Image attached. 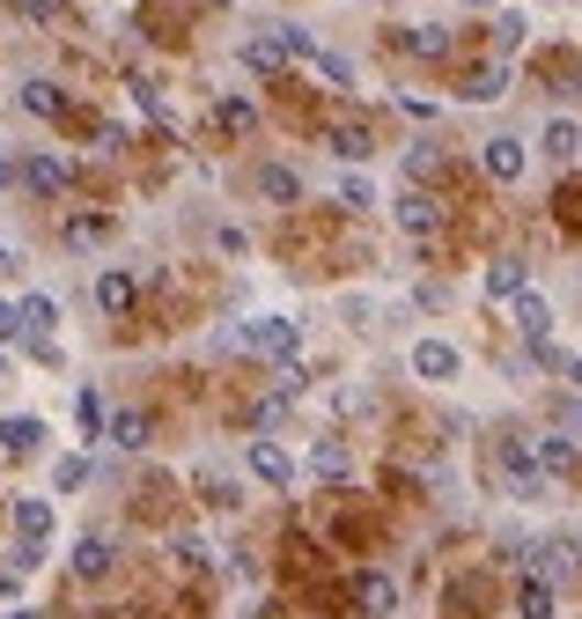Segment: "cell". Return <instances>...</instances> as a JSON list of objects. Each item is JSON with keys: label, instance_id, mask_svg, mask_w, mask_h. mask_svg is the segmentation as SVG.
I'll return each instance as SVG.
<instances>
[{"label": "cell", "instance_id": "d6a6232c", "mask_svg": "<svg viewBox=\"0 0 582 619\" xmlns=\"http://www.w3.org/2000/svg\"><path fill=\"white\" fill-rule=\"evenodd\" d=\"M281 45H288V59H317V45H310V30H295V23H281Z\"/></svg>", "mask_w": 582, "mask_h": 619}, {"label": "cell", "instance_id": "4fadbf2b", "mask_svg": "<svg viewBox=\"0 0 582 619\" xmlns=\"http://www.w3.org/2000/svg\"><path fill=\"white\" fill-rule=\"evenodd\" d=\"M243 67H251V75H281V67H288V45H281V30L251 37V45H243Z\"/></svg>", "mask_w": 582, "mask_h": 619}, {"label": "cell", "instance_id": "5b68a950", "mask_svg": "<svg viewBox=\"0 0 582 619\" xmlns=\"http://www.w3.org/2000/svg\"><path fill=\"white\" fill-rule=\"evenodd\" d=\"M243 465H251V479H266V487H288V479H295V457L281 443H266V435L243 450Z\"/></svg>", "mask_w": 582, "mask_h": 619}, {"label": "cell", "instance_id": "ba28073f", "mask_svg": "<svg viewBox=\"0 0 582 619\" xmlns=\"http://www.w3.org/2000/svg\"><path fill=\"white\" fill-rule=\"evenodd\" d=\"M480 163H486V177H494V185H516V177H524V141L494 133V141L480 148Z\"/></svg>", "mask_w": 582, "mask_h": 619}, {"label": "cell", "instance_id": "484cf974", "mask_svg": "<svg viewBox=\"0 0 582 619\" xmlns=\"http://www.w3.org/2000/svg\"><path fill=\"white\" fill-rule=\"evenodd\" d=\"M103 435H111L119 450H147V421H141V413H111V428H103Z\"/></svg>", "mask_w": 582, "mask_h": 619}, {"label": "cell", "instance_id": "e0dca14e", "mask_svg": "<svg viewBox=\"0 0 582 619\" xmlns=\"http://www.w3.org/2000/svg\"><path fill=\"white\" fill-rule=\"evenodd\" d=\"M560 612V597H553V583L546 575H531L524 590H516V619H553Z\"/></svg>", "mask_w": 582, "mask_h": 619}, {"label": "cell", "instance_id": "d4e9b609", "mask_svg": "<svg viewBox=\"0 0 582 619\" xmlns=\"http://www.w3.org/2000/svg\"><path fill=\"white\" fill-rule=\"evenodd\" d=\"M23 111H30V119H59L67 103H59V89H52V81H23Z\"/></svg>", "mask_w": 582, "mask_h": 619}, {"label": "cell", "instance_id": "d6986e66", "mask_svg": "<svg viewBox=\"0 0 582 619\" xmlns=\"http://www.w3.org/2000/svg\"><path fill=\"white\" fill-rule=\"evenodd\" d=\"M362 612L369 619H391V612H398V583H391V575H362Z\"/></svg>", "mask_w": 582, "mask_h": 619}, {"label": "cell", "instance_id": "ee69618b", "mask_svg": "<svg viewBox=\"0 0 582 619\" xmlns=\"http://www.w3.org/2000/svg\"><path fill=\"white\" fill-rule=\"evenodd\" d=\"M575 435H582V406H575Z\"/></svg>", "mask_w": 582, "mask_h": 619}, {"label": "cell", "instance_id": "60d3db41", "mask_svg": "<svg viewBox=\"0 0 582 619\" xmlns=\"http://www.w3.org/2000/svg\"><path fill=\"white\" fill-rule=\"evenodd\" d=\"M8 273H15V244H0V280H8Z\"/></svg>", "mask_w": 582, "mask_h": 619}, {"label": "cell", "instance_id": "4dcf8cb0", "mask_svg": "<svg viewBox=\"0 0 582 619\" xmlns=\"http://www.w3.org/2000/svg\"><path fill=\"white\" fill-rule=\"evenodd\" d=\"M52 487H59V495H74V487H89V457H59V472H52Z\"/></svg>", "mask_w": 582, "mask_h": 619}, {"label": "cell", "instance_id": "e575fe53", "mask_svg": "<svg viewBox=\"0 0 582 619\" xmlns=\"http://www.w3.org/2000/svg\"><path fill=\"white\" fill-rule=\"evenodd\" d=\"M133 103H141V111H147V119H163V89H155V81H133Z\"/></svg>", "mask_w": 582, "mask_h": 619}, {"label": "cell", "instance_id": "7c38bea8", "mask_svg": "<svg viewBox=\"0 0 582 619\" xmlns=\"http://www.w3.org/2000/svg\"><path fill=\"white\" fill-rule=\"evenodd\" d=\"M325 148L340 155V163H362L376 141H369V125H354V119H340V125H325Z\"/></svg>", "mask_w": 582, "mask_h": 619}, {"label": "cell", "instance_id": "8992f818", "mask_svg": "<svg viewBox=\"0 0 582 619\" xmlns=\"http://www.w3.org/2000/svg\"><path fill=\"white\" fill-rule=\"evenodd\" d=\"M538 155H546V163H582V125L575 119H546L538 125Z\"/></svg>", "mask_w": 582, "mask_h": 619}, {"label": "cell", "instance_id": "ac0fdd59", "mask_svg": "<svg viewBox=\"0 0 582 619\" xmlns=\"http://www.w3.org/2000/svg\"><path fill=\"white\" fill-rule=\"evenodd\" d=\"M15 539H37V545L52 539V501H37V495L15 501Z\"/></svg>", "mask_w": 582, "mask_h": 619}, {"label": "cell", "instance_id": "44dd1931", "mask_svg": "<svg viewBox=\"0 0 582 619\" xmlns=\"http://www.w3.org/2000/svg\"><path fill=\"white\" fill-rule=\"evenodd\" d=\"M538 575H546V583H568V575H575V545L568 539H553V545H538V561H531Z\"/></svg>", "mask_w": 582, "mask_h": 619}, {"label": "cell", "instance_id": "1f68e13d", "mask_svg": "<svg viewBox=\"0 0 582 619\" xmlns=\"http://www.w3.org/2000/svg\"><path fill=\"white\" fill-rule=\"evenodd\" d=\"M340 199L347 207H376V185L369 177H340Z\"/></svg>", "mask_w": 582, "mask_h": 619}, {"label": "cell", "instance_id": "7bdbcfd3", "mask_svg": "<svg viewBox=\"0 0 582 619\" xmlns=\"http://www.w3.org/2000/svg\"><path fill=\"white\" fill-rule=\"evenodd\" d=\"M0 619H37V612H23V605H15V612H0Z\"/></svg>", "mask_w": 582, "mask_h": 619}, {"label": "cell", "instance_id": "277c9868", "mask_svg": "<svg viewBox=\"0 0 582 619\" xmlns=\"http://www.w3.org/2000/svg\"><path fill=\"white\" fill-rule=\"evenodd\" d=\"M74 185V163H59V155H30L23 163V192L30 199H59Z\"/></svg>", "mask_w": 582, "mask_h": 619}, {"label": "cell", "instance_id": "74e56055", "mask_svg": "<svg viewBox=\"0 0 582 619\" xmlns=\"http://www.w3.org/2000/svg\"><path fill=\"white\" fill-rule=\"evenodd\" d=\"M15 15H30V23H52V0H8Z\"/></svg>", "mask_w": 582, "mask_h": 619}, {"label": "cell", "instance_id": "9a60e30c", "mask_svg": "<svg viewBox=\"0 0 582 619\" xmlns=\"http://www.w3.org/2000/svg\"><path fill=\"white\" fill-rule=\"evenodd\" d=\"M74 428H81V443H103V428H111V413H103V391L89 384V391L74 398Z\"/></svg>", "mask_w": 582, "mask_h": 619}, {"label": "cell", "instance_id": "83f0119b", "mask_svg": "<svg viewBox=\"0 0 582 619\" xmlns=\"http://www.w3.org/2000/svg\"><path fill=\"white\" fill-rule=\"evenodd\" d=\"M406 45L420 52V59H442V52H450V30H442V23H420V30H406Z\"/></svg>", "mask_w": 582, "mask_h": 619}, {"label": "cell", "instance_id": "603a6c76", "mask_svg": "<svg viewBox=\"0 0 582 619\" xmlns=\"http://www.w3.org/2000/svg\"><path fill=\"white\" fill-rule=\"evenodd\" d=\"M97 302L111 310V318H119V310H133V273H103V280H97Z\"/></svg>", "mask_w": 582, "mask_h": 619}, {"label": "cell", "instance_id": "f546056e", "mask_svg": "<svg viewBox=\"0 0 582 619\" xmlns=\"http://www.w3.org/2000/svg\"><path fill=\"white\" fill-rule=\"evenodd\" d=\"M310 67H317V75H325V81H332V89H354V67H347L340 52H317Z\"/></svg>", "mask_w": 582, "mask_h": 619}, {"label": "cell", "instance_id": "2e32d148", "mask_svg": "<svg viewBox=\"0 0 582 619\" xmlns=\"http://www.w3.org/2000/svg\"><path fill=\"white\" fill-rule=\"evenodd\" d=\"M74 575H81V583L111 575V539H89V531H81V539H74Z\"/></svg>", "mask_w": 582, "mask_h": 619}, {"label": "cell", "instance_id": "8fae6325", "mask_svg": "<svg viewBox=\"0 0 582 619\" xmlns=\"http://www.w3.org/2000/svg\"><path fill=\"white\" fill-rule=\"evenodd\" d=\"M509 310H516V332H524V340H546V332H553V302L531 296V288H524V296H509Z\"/></svg>", "mask_w": 582, "mask_h": 619}, {"label": "cell", "instance_id": "f35d334b", "mask_svg": "<svg viewBox=\"0 0 582 619\" xmlns=\"http://www.w3.org/2000/svg\"><path fill=\"white\" fill-rule=\"evenodd\" d=\"M15 185H23V170H15V163L0 155V192H15Z\"/></svg>", "mask_w": 582, "mask_h": 619}, {"label": "cell", "instance_id": "6da1fadb", "mask_svg": "<svg viewBox=\"0 0 582 619\" xmlns=\"http://www.w3.org/2000/svg\"><path fill=\"white\" fill-rule=\"evenodd\" d=\"M295 347H303V324H295V318H251V324H243V354L295 362Z\"/></svg>", "mask_w": 582, "mask_h": 619}, {"label": "cell", "instance_id": "3957f363", "mask_svg": "<svg viewBox=\"0 0 582 619\" xmlns=\"http://www.w3.org/2000/svg\"><path fill=\"white\" fill-rule=\"evenodd\" d=\"M458 369H464V354L450 347V340H413V376H420V384H450Z\"/></svg>", "mask_w": 582, "mask_h": 619}, {"label": "cell", "instance_id": "d590c367", "mask_svg": "<svg viewBox=\"0 0 582 619\" xmlns=\"http://www.w3.org/2000/svg\"><path fill=\"white\" fill-rule=\"evenodd\" d=\"M23 332V302H0V340H15Z\"/></svg>", "mask_w": 582, "mask_h": 619}, {"label": "cell", "instance_id": "4316f807", "mask_svg": "<svg viewBox=\"0 0 582 619\" xmlns=\"http://www.w3.org/2000/svg\"><path fill=\"white\" fill-rule=\"evenodd\" d=\"M52 324H59V302H52V296H23V332H37V340H45Z\"/></svg>", "mask_w": 582, "mask_h": 619}, {"label": "cell", "instance_id": "7a4b0ae2", "mask_svg": "<svg viewBox=\"0 0 582 619\" xmlns=\"http://www.w3.org/2000/svg\"><path fill=\"white\" fill-rule=\"evenodd\" d=\"M502 479H509L516 501H546V472H538L531 443H509V450H502Z\"/></svg>", "mask_w": 582, "mask_h": 619}, {"label": "cell", "instance_id": "7402d4cb", "mask_svg": "<svg viewBox=\"0 0 582 619\" xmlns=\"http://www.w3.org/2000/svg\"><path fill=\"white\" fill-rule=\"evenodd\" d=\"M45 443V421L30 413V421H0V450H15V457H30V450Z\"/></svg>", "mask_w": 582, "mask_h": 619}, {"label": "cell", "instance_id": "ffe728a7", "mask_svg": "<svg viewBox=\"0 0 582 619\" xmlns=\"http://www.w3.org/2000/svg\"><path fill=\"white\" fill-rule=\"evenodd\" d=\"M486 296H494V302L524 296V258H494V266H486Z\"/></svg>", "mask_w": 582, "mask_h": 619}, {"label": "cell", "instance_id": "9c48e42d", "mask_svg": "<svg viewBox=\"0 0 582 619\" xmlns=\"http://www.w3.org/2000/svg\"><path fill=\"white\" fill-rule=\"evenodd\" d=\"M458 97H464V103H494V97H509V59H494V67H472V75L458 81Z\"/></svg>", "mask_w": 582, "mask_h": 619}, {"label": "cell", "instance_id": "b9f144b4", "mask_svg": "<svg viewBox=\"0 0 582 619\" xmlns=\"http://www.w3.org/2000/svg\"><path fill=\"white\" fill-rule=\"evenodd\" d=\"M8 376H15V369H8V354H0V391H8Z\"/></svg>", "mask_w": 582, "mask_h": 619}, {"label": "cell", "instance_id": "8d00e7d4", "mask_svg": "<svg viewBox=\"0 0 582 619\" xmlns=\"http://www.w3.org/2000/svg\"><path fill=\"white\" fill-rule=\"evenodd\" d=\"M303 384H310V376L295 369V362H281V398H303Z\"/></svg>", "mask_w": 582, "mask_h": 619}, {"label": "cell", "instance_id": "5bb4252c", "mask_svg": "<svg viewBox=\"0 0 582 619\" xmlns=\"http://www.w3.org/2000/svg\"><path fill=\"white\" fill-rule=\"evenodd\" d=\"M259 199H273V207H295V199H303V177H295L288 163H266V170H259Z\"/></svg>", "mask_w": 582, "mask_h": 619}, {"label": "cell", "instance_id": "30bf717a", "mask_svg": "<svg viewBox=\"0 0 582 619\" xmlns=\"http://www.w3.org/2000/svg\"><path fill=\"white\" fill-rule=\"evenodd\" d=\"M391 214H398V229H406V236H436V229H442V207L428 192H406Z\"/></svg>", "mask_w": 582, "mask_h": 619}, {"label": "cell", "instance_id": "ab89813d", "mask_svg": "<svg viewBox=\"0 0 582 619\" xmlns=\"http://www.w3.org/2000/svg\"><path fill=\"white\" fill-rule=\"evenodd\" d=\"M560 376H568V384L582 391V354H568V369H560Z\"/></svg>", "mask_w": 582, "mask_h": 619}, {"label": "cell", "instance_id": "52a82bcc", "mask_svg": "<svg viewBox=\"0 0 582 619\" xmlns=\"http://www.w3.org/2000/svg\"><path fill=\"white\" fill-rule=\"evenodd\" d=\"M531 457H538V472H575L582 435H575V428H553V435H538V443H531Z\"/></svg>", "mask_w": 582, "mask_h": 619}, {"label": "cell", "instance_id": "f1b7e54d", "mask_svg": "<svg viewBox=\"0 0 582 619\" xmlns=\"http://www.w3.org/2000/svg\"><path fill=\"white\" fill-rule=\"evenodd\" d=\"M310 472H317V479H347V450L340 443H317L310 450Z\"/></svg>", "mask_w": 582, "mask_h": 619}, {"label": "cell", "instance_id": "836d02e7", "mask_svg": "<svg viewBox=\"0 0 582 619\" xmlns=\"http://www.w3.org/2000/svg\"><path fill=\"white\" fill-rule=\"evenodd\" d=\"M221 125H229V133H251L259 111H251V103H221Z\"/></svg>", "mask_w": 582, "mask_h": 619}, {"label": "cell", "instance_id": "cb8c5ba5", "mask_svg": "<svg viewBox=\"0 0 582 619\" xmlns=\"http://www.w3.org/2000/svg\"><path fill=\"white\" fill-rule=\"evenodd\" d=\"M524 37H531V23H524V8H502V15H494V52H516Z\"/></svg>", "mask_w": 582, "mask_h": 619}]
</instances>
